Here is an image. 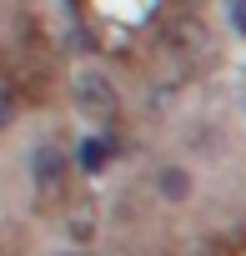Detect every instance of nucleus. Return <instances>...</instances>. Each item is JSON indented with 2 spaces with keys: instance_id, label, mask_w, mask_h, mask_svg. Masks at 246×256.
I'll return each instance as SVG.
<instances>
[{
  "instance_id": "obj_1",
  "label": "nucleus",
  "mask_w": 246,
  "mask_h": 256,
  "mask_svg": "<svg viewBox=\"0 0 246 256\" xmlns=\"http://www.w3.org/2000/svg\"><path fill=\"white\" fill-rule=\"evenodd\" d=\"M80 106H90V110H110L116 100H110V86L100 80V76H86L80 80Z\"/></svg>"
},
{
  "instance_id": "obj_2",
  "label": "nucleus",
  "mask_w": 246,
  "mask_h": 256,
  "mask_svg": "<svg viewBox=\"0 0 246 256\" xmlns=\"http://www.w3.org/2000/svg\"><path fill=\"white\" fill-rule=\"evenodd\" d=\"M236 30H246V0H236Z\"/></svg>"
}]
</instances>
